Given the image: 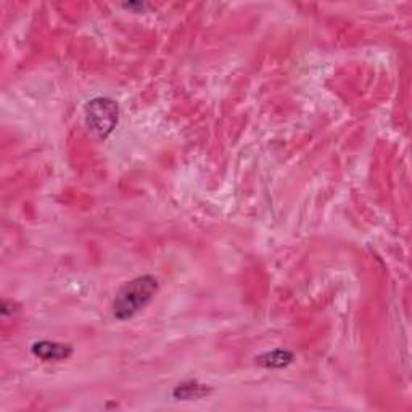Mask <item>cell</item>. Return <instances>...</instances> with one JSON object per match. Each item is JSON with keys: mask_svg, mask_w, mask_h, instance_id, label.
Instances as JSON below:
<instances>
[{"mask_svg": "<svg viewBox=\"0 0 412 412\" xmlns=\"http://www.w3.org/2000/svg\"><path fill=\"white\" fill-rule=\"evenodd\" d=\"M33 353L42 361H63L70 358L73 353V348L70 345H61V343L55 342H39L33 345Z\"/></svg>", "mask_w": 412, "mask_h": 412, "instance_id": "obj_3", "label": "cell"}, {"mask_svg": "<svg viewBox=\"0 0 412 412\" xmlns=\"http://www.w3.org/2000/svg\"><path fill=\"white\" fill-rule=\"evenodd\" d=\"M292 353L284 352V349H278V352H273V353H266L263 354L261 358H258L256 361L260 362L261 366L264 367H284L287 364H290L292 362Z\"/></svg>", "mask_w": 412, "mask_h": 412, "instance_id": "obj_4", "label": "cell"}, {"mask_svg": "<svg viewBox=\"0 0 412 412\" xmlns=\"http://www.w3.org/2000/svg\"><path fill=\"white\" fill-rule=\"evenodd\" d=\"M158 290V282L152 275L137 278L121 288L113 303V315L120 321L137 315L140 310L150 303Z\"/></svg>", "mask_w": 412, "mask_h": 412, "instance_id": "obj_1", "label": "cell"}, {"mask_svg": "<svg viewBox=\"0 0 412 412\" xmlns=\"http://www.w3.org/2000/svg\"><path fill=\"white\" fill-rule=\"evenodd\" d=\"M205 393H206V389L203 385L184 384L177 386L174 395L181 399H194V398H201Z\"/></svg>", "mask_w": 412, "mask_h": 412, "instance_id": "obj_5", "label": "cell"}, {"mask_svg": "<svg viewBox=\"0 0 412 412\" xmlns=\"http://www.w3.org/2000/svg\"><path fill=\"white\" fill-rule=\"evenodd\" d=\"M85 120L92 132L100 139H107L118 125V105L110 98H94L85 107Z\"/></svg>", "mask_w": 412, "mask_h": 412, "instance_id": "obj_2", "label": "cell"}]
</instances>
